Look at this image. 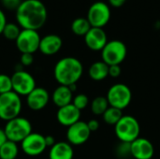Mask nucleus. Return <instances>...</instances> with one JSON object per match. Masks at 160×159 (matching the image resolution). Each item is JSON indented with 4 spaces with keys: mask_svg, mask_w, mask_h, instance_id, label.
I'll use <instances>...</instances> for the list:
<instances>
[{
    "mask_svg": "<svg viewBox=\"0 0 160 159\" xmlns=\"http://www.w3.org/2000/svg\"><path fill=\"white\" fill-rule=\"evenodd\" d=\"M117 155L120 157H127L128 156L131 157L130 154V143H127V142H121V144L118 146L117 148Z\"/></svg>",
    "mask_w": 160,
    "mask_h": 159,
    "instance_id": "cd10ccee",
    "label": "nucleus"
},
{
    "mask_svg": "<svg viewBox=\"0 0 160 159\" xmlns=\"http://www.w3.org/2000/svg\"><path fill=\"white\" fill-rule=\"evenodd\" d=\"M52 100L53 104L59 109L61 107H64V106H67V105L72 103L73 93L69 89L68 86L59 85L52 92Z\"/></svg>",
    "mask_w": 160,
    "mask_h": 159,
    "instance_id": "6ab92c4d",
    "label": "nucleus"
},
{
    "mask_svg": "<svg viewBox=\"0 0 160 159\" xmlns=\"http://www.w3.org/2000/svg\"><path fill=\"white\" fill-rule=\"evenodd\" d=\"M21 147L25 155L29 157H38L47 148L45 136L39 133L32 132L21 142Z\"/></svg>",
    "mask_w": 160,
    "mask_h": 159,
    "instance_id": "9b49d317",
    "label": "nucleus"
},
{
    "mask_svg": "<svg viewBox=\"0 0 160 159\" xmlns=\"http://www.w3.org/2000/svg\"><path fill=\"white\" fill-rule=\"evenodd\" d=\"M130 154L135 159H152L155 148L149 140L140 137L130 143Z\"/></svg>",
    "mask_w": 160,
    "mask_h": 159,
    "instance_id": "ddd939ff",
    "label": "nucleus"
},
{
    "mask_svg": "<svg viewBox=\"0 0 160 159\" xmlns=\"http://www.w3.org/2000/svg\"><path fill=\"white\" fill-rule=\"evenodd\" d=\"M87 126H88V127H89L91 132H95V131H97L99 128L100 124H99V122L97 119H91V120H89L87 122Z\"/></svg>",
    "mask_w": 160,
    "mask_h": 159,
    "instance_id": "2f4dec72",
    "label": "nucleus"
},
{
    "mask_svg": "<svg viewBox=\"0 0 160 159\" xmlns=\"http://www.w3.org/2000/svg\"><path fill=\"white\" fill-rule=\"evenodd\" d=\"M122 117H123L122 111L119 109L111 107V106L107 109V111L102 115L103 121L106 124L111 125V126H115Z\"/></svg>",
    "mask_w": 160,
    "mask_h": 159,
    "instance_id": "b1692460",
    "label": "nucleus"
},
{
    "mask_svg": "<svg viewBox=\"0 0 160 159\" xmlns=\"http://www.w3.org/2000/svg\"><path fill=\"white\" fill-rule=\"evenodd\" d=\"M111 107L121 111L128 108L132 100V92L125 83H115L110 87L106 96Z\"/></svg>",
    "mask_w": 160,
    "mask_h": 159,
    "instance_id": "0eeeda50",
    "label": "nucleus"
},
{
    "mask_svg": "<svg viewBox=\"0 0 160 159\" xmlns=\"http://www.w3.org/2000/svg\"><path fill=\"white\" fill-rule=\"evenodd\" d=\"M92 28L87 18L79 17L71 22V31L79 37H84Z\"/></svg>",
    "mask_w": 160,
    "mask_h": 159,
    "instance_id": "412c9836",
    "label": "nucleus"
},
{
    "mask_svg": "<svg viewBox=\"0 0 160 159\" xmlns=\"http://www.w3.org/2000/svg\"><path fill=\"white\" fill-rule=\"evenodd\" d=\"M22 103L21 97L15 92L11 91L0 95V119L3 121H9L18 116L22 112Z\"/></svg>",
    "mask_w": 160,
    "mask_h": 159,
    "instance_id": "39448f33",
    "label": "nucleus"
},
{
    "mask_svg": "<svg viewBox=\"0 0 160 159\" xmlns=\"http://www.w3.org/2000/svg\"><path fill=\"white\" fill-rule=\"evenodd\" d=\"M122 73V69L120 65L109 66V76L112 78H118Z\"/></svg>",
    "mask_w": 160,
    "mask_h": 159,
    "instance_id": "7c9ffc66",
    "label": "nucleus"
},
{
    "mask_svg": "<svg viewBox=\"0 0 160 159\" xmlns=\"http://www.w3.org/2000/svg\"><path fill=\"white\" fill-rule=\"evenodd\" d=\"M109 107H110V105H109L107 97H102V96L95 97L90 104V108H91L92 112L98 116H100V115L102 116L103 113L107 111V109Z\"/></svg>",
    "mask_w": 160,
    "mask_h": 159,
    "instance_id": "5701e85b",
    "label": "nucleus"
},
{
    "mask_svg": "<svg viewBox=\"0 0 160 159\" xmlns=\"http://www.w3.org/2000/svg\"><path fill=\"white\" fill-rule=\"evenodd\" d=\"M127 0H109V4L113 7H121L125 5Z\"/></svg>",
    "mask_w": 160,
    "mask_h": 159,
    "instance_id": "72a5a7b5",
    "label": "nucleus"
},
{
    "mask_svg": "<svg viewBox=\"0 0 160 159\" xmlns=\"http://www.w3.org/2000/svg\"><path fill=\"white\" fill-rule=\"evenodd\" d=\"M34 62V55L32 53H22L20 57V64L22 67H30Z\"/></svg>",
    "mask_w": 160,
    "mask_h": 159,
    "instance_id": "c756f323",
    "label": "nucleus"
},
{
    "mask_svg": "<svg viewBox=\"0 0 160 159\" xmlns=\"http://www.w3.org/2000/svg\"><path fill=\"white\" fill-rule=\"evenodd\" d=\"M8 141L7 139V136H6V133L4 131V128H0V147Z\"/></svg>",
    "mask_w": 160,
    "mask_h": 159,
    "instance_id": "c9c22d12",
    "label": "nucleus"
},
{
    "mask_svg": "<svg viewBox=\"0 0 160 159\" xmlns=\"http://www.w3.org/2000/svg\"><path fill=\"white\" fill-rule=\"evenodd\" d=\"M83 73L82 62L72 56L61 58L54 66L53 76L59 85L69 86L77 83Z\"/></svg>",
    "mask_w": 160,
    "mask_h": 159,
    "instance_id": "f03ea898",
    "label": "nucleus"
},
{
    "mask_svg": "<svg viewBox=\"0 0 160 159\" xmlns=\"http://www.w3.org/2000/svg\"><path fill=\"white\" fill-rule=\"evenodd\" d=\"M4 131L8 141L19 143L32 133V125L28 119L18 116L6 123Z\"/></svg>",
    "mask_w": 160,
    "mask_h": 159,
    "instance_id": "20e7f679",
    "label": "nucleus"
},
{
    "mask_svg": "<svg viewBox=\"0 0 160 159\" xmlns=\"http://www.w3.org/2000/svg\"><path fill=\"white\" fill-rule=\"evenodd\" d=\"M91 131L87 126L86 122L78 121L74 125L68 127L67 130V140L68 142L72 146H79L84 144L90 138Z\"/></svg>",
    "mask_w": 160,
    "mask_h": 159,
    "instance_id": "f8f14e48",
    "label": "nucleus"
},
{
    "mask_svg": "<svg viewBox=\"0 0 160 159\" xmlns=\"http://www.w3.org/2000/svg\"><path fill=\"white\" fill-rule=\"evenodd\" d=\"M72 104L81 112L84 109L87 108L89 105V98L86 95L84 94H78L75 97H73Z\"/></svg>",
    "mask_w": 160,
    "mask_h": 159,
    "instance_id": "bb28decb",
    "label": "nucleus"
},
{
    "mask_svg": "<svg viewBox=\"0 0 160 159\" xmlns=\"http://www.w3.org/2000/svg\"><path fill=\"white\" fill-rule=\"evenodd\" d=\"M12 91L11 76L1 73L0 74V95Z\"/></svg>",
    "mask_w": 160,
    "mask_h": 159,
    "instance_id": "a878e982",
    "label": "nucleus"
},
{
    "mask_svg": "<svg viewBox=\"0 0 160 159\" xmlns=\"http://www.w3.org/2000/svg\"><path fill=\"white\" fill-rule=\"evenodd\" d=\"M15 17L22 29L38 31L45 24L48 11L40 0H22L15 11Z\"/></svg>",
    "mask_w": 160,
    "mask_h": 159,
    "instance_id": "f257e3e1",
    "label": "nucleus"
},
{
    "mask_svg": "<svg viewBox=\"0 0 160 159\" xmlns=\"http://www.w3.org/2000/svg\"><path fill=\"white\" fill-rule=\"evenodd\" d=\"M21 26L17 23L14 22H7V24L5 25L3 31H2V35L5 38L8 39V40H16L17 37H19L22 29L20 28Z\"/></svg>",
    "mask_w": 160,
    "mask_h": 159,
    "instance_id": "393cba45",
    "label": "nucleus"
},
{
    "mask_svg": "<svg viewBox=\"0 0 160 159\" xmlns=\"http://www.w3.org/2000/svg\"><path fill=\"white\" fill-rule=\"evenodd\" d=\"M19 154V147L18 144L7 141L1 147H0V159H16Z\"/></svg>",
    "mask_w": 160,
    "mask_h": 159,
    "instance_id": "4be33fe9",
    "label": "nucleus"
},
{
    "mask_svg": "<svg viewBox=\"0 0 160 159\" xmlns=\"http://www.w3.org/2000/svg\"><path fill=\"white\" fill-rule=\"evenodd\" d=\"M56 119L60 125L68 127L80 121L81 111L78 110L72 103L68 104L58 109L56 112Z\"/></svg>",
    "mask_w": 160,
    "mask_h": 159,
    "instance_id": "dca6fc26",
    "label": "nucleus"
},
{
    "mask_svg": "<svg viewBox=\"0 0 160 159\" xmlns=\"http://www.w3.org/2000/svg\"><path fill=\"white\" fill-rule=\"evenodd\" d=\"M26 97V105L32 111L43 110L50 101V94L43 87H36Z\"/></svg>",
    "mask_w": 160,
    "mask_h": 159,
    "instance_id": "4468645a",
    "label": "nucleus"
},
{
    "mask_svg": "<svg viewBox=\"0 0 160 159\" xmlns=\"http://www.w3.org/2000/svg\"><path fill=\"white\" fill-rule=\"evenodd\" d=\"M88 75L93 81L101 82L109 77V66L102 60L97 61L90 66L88 69Z\"/></svg>",
    "mask_w": 160,
    "mask_h": 159,
    "instance_id": "aec40b11",
    "label": "nucleus"
},
{
    "mask_svg": "<svg viewBox=\"0 0 160 159\" xmlns=\"http://www.w3.org/2000/svg\"><path fill=\"white\" fill-rule=\"evenodd\" d=\"M128 54L126 44L118 39L110 40L101 51L102 61L108 66L121 65Z\"/></svg>",
    "mask_w": 160,
    "mask_h": 159,
    "instance_id": "423d86ee",
    "label": "nucleus"
},
{
    "mask_svg": "<svg viewBox=\"0 0 160 159\" xmlns=\"http://www.w3.org/2000/svg\"><path fill=\"white\" fill-rule=\"evenodd\" d=\"M22 0H1V3L5 8L9 10H15V11L22 4Z\"/></svg>",
    "mask_w": 160,
    "mask_h": 159,
    "instance_id": "c85d7f7f",
    "label": "nucleus"
},
{
    "mask_svg": "<svg viewBox=\"0 0 160 159\" xmlns=\"http://www.w3.org/2000/svg\"><path fill=\"white\" fill-rule=\"evenodd\" d=\"M40 36L37 30L22 29L19 37L15 40L16 47L21 53H34L38 51Z\"/></svg>",
    "mask_w": 160,
    "mask_h": 159,
    "instance_id": "9d476101",
    "label": "nucleus"
},
{
    "mask_svg": "<svg viewBox=\"0 0 160 159\" xmlns=\"http://www.w3.org/2000/svg\"><path fill=\"white\" fill-rule=\"evenodd\" d=\"M114 132L121 142L131 143L140 138L141 126L135 117L123 115L120 121L114 126Z\"/></svg>",
    "mask_w": 160,
    "mask_h": 159,
    "instance_id": "7ed1b4c3",
    "label": "nucleus"
},
{
    "mask_svg": "<svg viewBox=\"0 0 160 159\" xmlns=\"http://www.w3.org/2000/svg\"><path fill=\"white\" fill-rule=\"evenodd\" d=\"M63 46L62 38L55 34H49L41 37L38 51L44 55H54L56 54Z\"/></svg>",
    "mask_w": 160,
    "mask_h": 159,
    "instance_id": "f3484780",
    "label": "nucleus"
},
{
    "mask_svg": "<svg viewBox=\"0 0 160 159\" xmlns=\"http://www.w3.org/2000/svg\"><path fill=\"white\" fill-rule=\"evenodd\" d=\"M83 37L86 46L95 52H101L108 42V37L103 28L92 27Z\"/></svg>",
    "mask_w": 160,
    "mask_h": 159,
    "instance_id": "2eb2a0df",
    "label": "nucleus"
},
{
    "mask_svg": "<svg viewBox=\"0 0 160 159\" xmlns=\"http://www.w3.org/2000/svg\"><path fill=\"white\" fill-rule=\"evenodd\" d=\"M73 147L68 142H56L49 151V159H73Z\"/></svg>",
    "mask_w": 160,
    "mask_h": 159,
    "instance_id": "a211bd4d",
    "label": "nucleus"
},
{
    "mask_svg": "<svg viewBox=\"0 0 160 159\" xmlns=\"http://www.w3.org/2000/svg\"><path fill=\"white\" fill-rule=\"evenodd\" d=\"M45 142H46V145L47 147H52L56 142H55V139L53 136H51V135H48V136H45Z\"/></svg>",
    "mask_w": 160,
    "mask_h": 159,
    "instance_id": "f704fd0d",
    "label": "nucleus"
},
{
    "mask_svg": "<svg viewBox=\"0 0 160 159\" xmlns=\"http://www.w3.org/2000/svg\"><path fill=\"white\" fill-rule=\"evenodd\" d=\"M86 18L92 27L103 28L111 19V8L105 2H95L90 6Z\"/></svg>",
    "mask_w": 160,
    "mask_h": 159,
    "instance_id": "1a4fd4ad",
    "label": "nucleus"
},
{
    "mask_svg": "<svg viewBox=\"0 0 160 159\" xmlns=\"http://www.w3.org/2000/svg\"><path fill=\"white\" fill-rule=\"evenodd\" d=\"M7 17L5 12L0 8V35L2 34V31L5 27V25L7 24Z\"/></svg>",
    "mask_w": 160,
    "mask_h": 159,
    "instance_id": "473e14b6",
    "label": "nucleus"
},
{
    "mask_svg": "<svg viewBox=\"0 0 160 159\" xmlns=\"http://www.w3.org/2000/svg\"><path fill=\"white\" fill-rule=\"evenodd\" d=\"M12 91L20 97L28 96L37 86L33 75L23 69H17L11 75Z\"/></svg>",
    "mask_w": 160,
    "mask_h": 159,
    "instance_id": "6e6552de",
    "label": "nucleus"
}]
</instances>
